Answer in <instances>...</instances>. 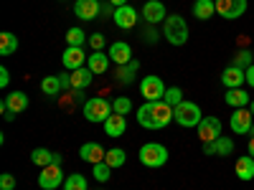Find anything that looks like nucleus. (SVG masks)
Instances as JSON below:
<instances>
[{"label": "nucleus", "instance_id": "a211bd4d", "mask_svg": "<svg viewBox=\"0 0 254 190\" xmlns=\"http://www.w3.org/2000/svg\"><path fill=\"white\" fill-rule=\"evenodd\" d=\"M99 10H102L99 0H76L74 3V15H79L81 20H94Z\"/></svg>", "mask_w": 254, "mask_h": 190}, {"label": "nucleus", "instance_id": "412c9836", "mask_svg": "<svg viewBox=\"0 0 254 190\" xmlns=\"http://www.w3.org/2000/svg\"><path fill=\"white\" fill-rule=\"evenodd\" d=\"M137 69H140V61L132 58L130 63H122V66L115 69V79H117L120 84H132L135 76H137Z\"/></svg>", "mask_w": 254, "mask_h": 190}, {"label": "nucleus", "instance_id": "f3484780", "mask_svg": "<svg viewBox=\"0 0 254 190\" xmlns=\"http://www.w3.org/2000/svg\"><path fill=\"white\" fill-rule=\"evenodd\" d=\"M79 157H81L84 162L97 165V162H102L104 157H107V152L102 150V144H99V142H84V144L79 147Z\"/></svg>", "mask_w": 254, "mask_h": 190}, {"label": "nucleus", "instance_id": "58836bf2", "mask_svg": "<svg viewBox=\"0 0 254 190\" xmlns=\"http://www.w3.org/2000/svg\"><path fill=\"white\" fill-rule=\"evenodd\" d=\"M8 84H10V71L5 69V66H0V87H8Z\"/></svg>", "mask_w": 254, "mask_h": 190}, {"label": "nucleus", "instance_id": "473e14b6", "mask_svg": "<svg viewBox=\"0 0 254 190\" xmlns=\"http://www.w3.org/2000/svg\"><path fill=\"white\" fill-rule=\"evenodd\" d=\"M252 63H254V53L252 51H247V48H239L237 51V56H234V66H239V69H249L252 66Z\"/></svg>", "mask_w": 254, "mask_h": 190}, {"label": "nucleus", "instance_id": "f257e3e1", "mask_svg": "<svg viewBox=\"0 0 254 190\" xmlns=\"http://www.w3.org/2000/svg\"><path fill=\"white\" fill-rule=\"evenodd\" d=\"M173 122V107L165 101H145L137 109V124L145 130H163Z\"/></svg>", "mask_w": 254, "mask_h": 190}, {"label": "nucleus", "instance_id": "6ab92c4d", "mask_svg": "<svg viewBox=\"0 0 254 190\" xmlns=\"http://www.w3.org/2000/svg\"><path fill=\"white\" fill-rule=\"evenodd\" d=\"M107 53H110V58L117 63V66H122V63H130V61H132V48H130V44H125V41H115Z\"/></svg>", "mask_w": 254, "mask_h": 190}, {"label": "nucleus", "instance_id": "393cba45", "mask_svg": "<svg viewBox=\"0 0 254 190\" xmlns=\"http://www.w3.org/2000/svg\"><path fill=\"white\" fill-rule=\"evenodd\" d=\"M234 173H237V178H239V180L249 183V180L254 178V157H252V155L239 157V160H237V165H234Z\"/></svg>", "mask_w": 254, "mask_h": 190}, {"label": "nucleus", "instance_id": "f8f14e48", "mask_svg": "<svg viewBox=\"0 0 254 190\" xmlns=\"http://www.w3.org/2000/svg\"><path fill=\"white\" fill-rule=\"evenodd\" d=\"M112 18H115V26H117V28H122V31H130V28H135V26H137V10H135L132 5L115 8Z\"/></svg>", "mask_w": 254, "mask_h": 190}, {"label": "nucleus", "instance_id": "79ce46f5", "mask_svg": "<svg viewBox=\"0 0 254 190\" xmlns=\"http://www.w3.org/2000/svg\"><path fill=\"white\" fill-rule=\"evenodd\" d=\"M247 155L254 157V137H249V147H247Z\"/></svg>", "mask_w": 254, "mask_h": 190}, {"label": "nucleus", "instance_id": "c756f323", "mask_svg": "<svg viewBox=\"0 0 254 190\" xmlns=\"http://www.w3.org/2000/svg\"><path fill=\"white\" fill-rule=\"evenodd\" d=\"M64 190H89V183L84 175L74 173V175H66V180H64Z\"/></svg>", "mask_w": 254, "mask_h": 190}, {"label": "nucleus", "instance_id": "2eb2a0df", "mask_svg": "<svg viewBox=\"0 0 254 190\" xmlns=\"http://www.w3.org/2000/svg\"><path fill=\"white\" fill-rule=\"evenodd\" d=\"M221 84L226 89H242V84H247V71L231 63V66H226L224 74H221Z\"/></svg>", "mask_w": 254, "mask_h": 190}, {"label": "nucleus", "instance_id": "c85d7f7f", "mask_svg": "<svg viewBox=\"0 0 254 190\" xmlns=\"http://www.w3.org/2000/svg\"><path fill=\"white\" fill-rule=\"evenodd\" d=\"M61 89H64V87H61L59 74H56V76H44V79H41V92H44L46 96H56Z\"/></svg>", "mask_w": 254, "mask_h": 190}, {"label": "nucleus", "instance_id": "0eeeda50", "mask_svg": "<svg viewBox=\"0 0 254 190\" xmlns=\"http://www.w3.org/2000/svg\"><path fill=\"white\" fill-rule=\"evenodd\" d=\"M165 89H168V87L163 84L160 76H145V79L140 81V94H142L145 101H163Z\"/></svg>", "mask_w": 254, "mask_h": 190}, {"label": "nucleus", "instance_id": "ea45409f", "mask_svg": "<svg viewBox=\"0 0 254 190\" xmlns=\"http://www.w3.org/2000/svg\"><path fill=\"white\" fill-rule=\"evenodd\" d=\"M59 79H61L64 89H71V74H59Z\"/></svg>", "mask_w": 254, "mask_h": 190}, {"label": "nucleus", "instance_id": "4be33fe9", "mask_svg": "<svg viewBox=\"0 0 254 190\" xmlns=\"http://www.w3.org/2000/svg\"><path fill=\"white\" fill-rule=\"evenodd\" d=\"M125 130H127V119L122 114H115L112 112V117L104 122V135H107V137H122Z\"/></svg>", "mask_w": 254, "mask_h": 190}, {"label": "nucleus", "instance_id": "ddd939ff", "mask_svg": "<svg viewBox=\"0 0 254 190\" xmlns=\"http://www.w3.org/2000/svg\"><path fill=\"white\" fill-rule=\"evenodd\" d=\"M203 152L206 155H219V157H229L231 152H234V140L231 137H219L214 142H203Z\"/></svg>", "mask_w": 254, "mask_h": 190}, {"label": "nucleus", "instance_id": "e433bc0d", "mask_svg": "<svg viewBox=\"0 0 254 190\" xmlns=\"http://www.w3.org/2000/svg\"><path fill=\"white\" fill-rule=\"evenodd\" d=\"M89 46H92V51H102L104 48V36L102 33H92L89 36Z\"/></svg>", "mask_w": 254, "mask_h": 190}, {"label": "nucleus", "instance_id": "aec40b11", "mask_svg": "<svg viewBox=\"0 0 254 190\" xmlns=\"http://www.w3.org/2000/svg\"><path fill=\"white\" fill-rule=\"evenodd\" d=\"M110 53H104V51H92L89 53V58H87V66L92 69V74L94 76H99V74H104L110 69Z\"/></svg>", "mask_w": 254, "mask_h": 190}, {"label": "nucleus", "instance_id": "dca6fc26", "mask_svg": "<svg viewBox=\"0 0 254 190\" xmlns=\"http://www.w3.org/2000/svg\"><path fill=\"white\" fill-rule=\"evenodd\" d=\"M142 18H145L150 26H155V23H163V20L168 18V13H165V5L160 3V0H147V3L142 5Z\"/></svg>", "mask_w": 254, "mask_h": 190}, {"label": "nucleus", "instance_id": "c03bdc74", "mask_svg": "<svg viewBox=\"0 0 254 190\" xmlns=\"http://www.w3.org/2000/svg\"><path fill=\"white\" fill-rule=\"evenodd\" d=\"M61 160H64V157H61L59 152H54V165H61Z\"/></svg>", "mask_w": 254, "mask_h": 190}, {"label": "nucleus", "instance_id": "6e6552de", "mask_svg": "<svg viewBox=\"0 0 254 190\" xmlns=\"http://www.w3.org/2000/svg\"><path fill=\"white\" fill-rule=\"evenodd\" d=\"M66 175L61 173V165H49V167H41V175H38V188L41 190H56L64 185Z\"/></svg>", "mask_w": 254, "mask_h": 190}, {"label": "nucleus", "instance_id": "b1692460", "mask_svg": "<svg viewBox=\"0 0 254 190\" xmlns=\"http://www.w3.org/2000/svg\"><path fill=\"white\" fill-rule=\"evenodd\" d=\"M224 101L229 104V107H234V109H242V107H249L252 96H249L244 89H226V94H224Z\"/></svg>", "mask_w": 254, "mask_h": 190}, {"label": "nucleus", "instance_id": "c9c22d12", "mask_svg": "<svg viewBox=\"0 0 254 190\" xmlns=\"http://www.w3.org/2000/svg\"><path fill=\"white\" fill-rule=\"evenodd\" d=\"M165 104H171V107H178V104L183 101V92L178 87H171V89H165V96H163Z\"/></svg>", "mask_w": 254, "mask_h": 190}, {"label": "nucleus", "instance_id": "a878e982", "mask_svg": "<svg viewBox=\"0 0 254 190\" xmlns=\"http://www.w3.org/2000/svg\"><path fill=\"white\" fill-rule=\"evenodd\" d=\"M193 15H196V20H208L211 15H216V0H196Z\"/></svg>", "mask_w": 254, "mask_h": 190}, {"label": "nucleus", "instance_id": "7ed1b4c3", "mask_svg": "<svg viewBox=\"0 0 254 190\" xmlns=\"http://www.w3.org/2000/svg\"><path fill=\"white\" fill-rule=\"evenodd\" d=\"M203 119L201 109L196 101H181L178 107H173V122H178V127H186V130H190V127H198Z\"/></svg>", "mask_w": 254, "mask_h": 190}, {"label": "nucleus", "instance_id": "5701e85b", "mask_svg": "<svg viewBox=\"0 0 254 190\" xmlns=\"http://www.w3.org/2000/svg\"><path fill=\"white\" fill-rule=\"evenodd\" d=\"M92 81H94V74H92V69H89V66H81V69L71 71V89H76V92L87 89Z\"/></svg>", "mask_w": 254, "mask_h": 190}, {"label": "nucleus", "instance_id": "20e7f679", "mask_svg": "<svg viewBox=\"0 0 254 190\" xmlns=\"http://www.w3.org/2000/svg\"><path fill=\"white\" fill-rule=\"evenodd\" d=\"M84 117H87V122H107L112 117V101L102 99V96H92L84 101Z\"/></svg>", "mask_w": 254, "mask_h": 190}, {"label": "nucleus", "instance_id": "39448f33", "mask_svg": "<svg viewBox=\"0 0 254 190\" xmlns=\"http://www.w3.org/2000/svg\"><path fill=\"white\" fill-rule=\"evenodd\" d=\"M140 162L145 167H163L168 162V150L160 142H147L140 147Z\"/></svg>", "mask_w": 254, "mask_h": 190}, {"label": "nucleus", "instance_id": "1a4fd4ad", "mask_svg": "<svg viewBox=\"0 0 254 190\" xmlns=\"http://www.w3.org/2000/svg\"><path fill=\"white\" fill-rule=\"evenodd\" d=\"M249 3L247 0H216V13L226 20H237L247 13Z\"/></svg>", "mask_w": 254, "mask_h": 190}, {"label": "nucleus", "instance_id": "de8ad7c7", "mask_svg": "<svg viewBox=\"0 0 254 190\" xmlns=\"http://www.w3.org/2000/svg\"><path fill=\"white\" fill-rule=\"evenodd\" d=\"M252 53H254V51H252Z\"/></svg>", "mask_w": 254, "mask_h": 190}, {"label": "nucleus", "instance_id": "7c9ffc66", "mask_svg": "<svg viewBox=\"0 0 254 190\" xmlns=\"http://www.w3.org/2000/svg\"><path fill=\"white\" fill-rule=\"evenodd\" d=\"M92 175L97 178V183H107V180H110V175H112V167L102 160V162L92 165Z\"/></svg>", "mask_w": 254, "mask_h": 190}, {"label": "nucleus", "instance_id": "4468645a", "mask_svg": "<svg viewBox=\"0 0 254 190\" xmlns=\"http://www.w3.org/2000/svg\"><path fill=\"white\" fill-rule=\"evenodd\" d=\"M87 53H84L81 48H76V46H69L66 51H64V56H61V63H64V69L66 71H76V69H81L84 63H87Z\"/></svg>", "mask_w": 254, "mask_h": 190}, {"label": "nucleus", "instance_id": "72a5a7b5", "mask_svg": "<svg viewBox=\"0 0 254 190\" xmlns=\"http://www.w3.org/2000/svg\"><path fill=\"white\" fill-rule=\"evenodd\" d=\"M112 112L115 114H122V117H127L132 112V101L127 99V96H117L115 101H112Z\"/></svg>", "mask_w": 254, "mask_h": 190}, {"label": "nucleus", "instance_id": "37998d69", "mask_svg": "<svg viewBox=\"0 0 254 190\" xmlns=\"http://www.w3.org/2000/svg\"><path fill=\"white\" fill-rule=\"evenodd\" d=\"M110 3H112L115 8H122V5H127V0H110Z\"/></svg>", "mask_w": 254, "mask_h": 190}, {"label": "nucleus", "instance_id": "9b49d317", "mask_svg": "<svg viewBox=\"0 0 254 190\" xmlns=\"http://www.w3.org/2000/svg\"><path fill=\"white\" fill-rule=\"evenodd\" d=\"M221 130H224V124L219 117H203L198 124V137H201V142H214L221 137Z\"/></svg>", "mask_w": 254, "mask_h": 190}, {"label": "nucleus", "instance_id": "423d86ee", "mask_svg": "<svg viewBox=\"0 0 254 190\" xmlns=\"http://www.w3.org/2000/svg\"><path fill=\"white\" fill-rule=\"evenodd\" d=\"M28 109V96L23 92H10L8 96H3V101H0V112H3V117L8 122L15 119V114L26 112Z\"/></svg>", "mask_w": 254, "mask_h": 190}, {"label": "nucleus", "instance_id": "bb28decb", "mask_svg": "<svg viewBox=\"0 0 254 190\" xmlns=\"http://www.w3.org/2000/svg\"><path fill=\"white\" fill-rule=\"evenodd\" d=\"M31 162L36 167H49V165H54V152L46 150V147H36L31 152Z\"/></svg>", "mask_w": 254, "mask_h": 190}, {"label": "nucleus", "instance_id": "f704fd0d", "mask_svg": "<svg viewBox=\"0 0 254 190\" xmlns=\"http://www.w3.org/2000/svg\"><path fill=\"white\" fill-rule=\"evenodd\" d=\"M84 41H87V36H84L81 28H69V31H66V44H69V46L81 48V46H84Z\"/></svg>", "mask_w": 254, "mask_h": 190}, {"label": "nucleus", "instance_id": "cd10ccee", "mask_svg": "<svg viewBox=\"0 0 254 190\" xmlns=\"http://www.w3.org/2000/svg\"><path fill=\"white\" fill-rule=\"evenodd\" d=\"M15 51H18V38L10 31H3L0 33V56H10Z\"/></svg>", "mask_w": 254, "mask_h": 190}, {"label": "nucleus", "instance_id": "49530a36", "mask_svg": "<svg viewBox=\"0 0 254 190\" xmlns=\"http://www.w3.org/2000/svg\"><path fill=\"white\" fill-rule=\"evenodd\" d=\"M249 135H252V137H254V124H252V132H249Z\"/></svg>", "mask_w": 254, "mask_h": 190}, {"label": "nucleus", "instance_id": "a19ab883", "mask_svg": "<svg viewBox=\"0 0 254 190\" xmlns=\"http://www.w3.org/2000/svg\"><path fill=\"white\" fill-rule=\"evenodd\" d=\"M247 84H249V87L254 89V63H252V66L247 69Z\"/></svg>", "mask_w": 254, "mask_h": 190}, {"label": "nucleus", "instance_id": "9d476101", "mask_svg": "<svg viewBox=\"0 0 254 190\" xmlns=\"http://www.w3.org/2000/svg\"><path fill=\"white\" fill-rule=\"evenodd\" d=\"M252 124H254V117H252L249 107L234 109V114H231V119H229V127H231V132H234V135H249Z\"/></svg>", "mask_w": 254, "mask_h": 190}, {"label": "nucleus", "instance_id": "4c0bfd02", "mask_svg": "<svg viewBox=\"0 0 254 190\" xmlns=\"http://www.w3.org/2000/svg\"><path fill=\"white\" fill-rule=\"evenodd\" d=\"M15 188V178L10 173H3L0 175V190H13Z\"/></svg>", "mask_w": 254, "mask_h": 190}, {"label": "nucleus", "instance_id": "a18cd8bd", "mask_svg": "<svg viewBox=\"0 0 254 190\" xmlns=\"http://www.w3.org/2000/svg\"><path fill=\"white\" fill-rule=\"evenodd\" d=\"M249 112H252V117H254V99L249 101Z\"/></svg>", "mask_w": 254, "mask_h": 190}, {"label": "nucleus", "instance_id": "f03ea898", "mask_svg": "<svg viewBox=\"0 0 254 190\" xmlns=\"http://www.w3.org/2000/svg\"><path fill=\"white\" fill-rule=\"evenodd\" d=\"M163 36L171 46H183L188 41V23L181 15H168L163 20Z\"/></svg>", "mask_w": 254, "mask_h": 190}, {"label": "nucleus", "instance_id": "2f4dec72", "mask_svg": "<svg viewBox=\"0 0 254 190\" xmlns=\"http://www.w3.org/2000/svg\"><path fill=\"white\" fill-rule=\"evenodd\" d=\"M125 160H127V155H125V150H120V147H115V150H110L107 152V157H104V162H107L112 170L115 167H122L125 165Z\"/></svg>", "mask_w": 254, "mask_h": 190}]
</instances>
